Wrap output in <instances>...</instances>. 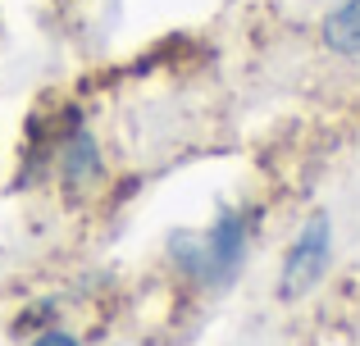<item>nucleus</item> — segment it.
I'll return each mask as SVG.
<instances>
[{
    "label": "nucleus",
    "mask_w": 360,
    "mask_h": 346,
    "mask_svg": "<svg viewBox=\"0 0 360 346\" xmlns=\"http://www.w3.org/2000/svg\"><path fill=\"white\" fill-rule=\"evenodd\" d=\"M246 237H251V219H246L242 210H219V219H214L210 232H178V237L169 241V255L192 278H201V283H210V287H224L242 269Z\"/></svg>",
    "instance_id": "obj_1"
},
{
    "label": "nucleus",
    "mask_w": 360,
    "mask_h": 346,
    "mask_svg": "<svg viewBox=\"0 0 360 346\" xmlns=\"http://www.w3.org/2000/svg\"><path fill=\"white\" fill-rule=\"evenodd\" d=\"M324 269H328V214H310L301 237L292 241V251H288L278 296L283 301H301V296L324 278Z\"/></svg>",
    "instance_id": "obj_2"
},
{
    "label": "nucleus",
    "mask_w": 360,
    "mask_h": 346,
    "mask_svg": "<svg viewBox=\"0 0 360 346\" xmlns=\"http://www.w3.org/2000/svg\"><path fill=\"white\" fill-rule=\"evenodd\" d=\"M96 178H101L96 142H91V133H73V142L64 146V182H69L73 192H82V187L96 182Z\"/></svg>",
    "instance_id": "obj_3"
},
{
    "label": "nucleus",
    "mask_w": 360,
    "mask_h": 346,
    "mask_svg": "<svg viewBox=\"0 0 360 346\" xmlns=\"http://www.w3.org/2000/svg\"><path fill=\"white\" fill-rule=\"evenodd\" d=\"M324 46L338 55H360V0H342L324 18Z\"/></svg>",
    "instance_id": "obj_4"
},
{
    "label": "nucleus",
    "mask_w": 360,
    "mask_h": 346,
    "mask_svg": "<svg viewBox=\"0 0 360 346\" xmlns=\"http://www.w3.org/2000/svg\"><path fill=\"white\" fill-rule=\"evenodd\" d=\"M32 346H78V342H73L69 333H41V338H37Z\"/></svg>",
    "instance_id": "obj_5"
}]
</instances>
